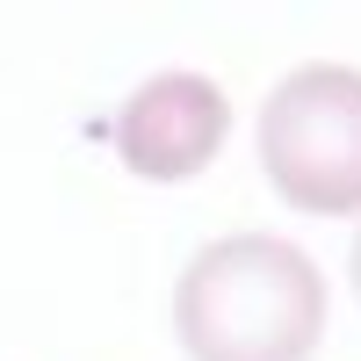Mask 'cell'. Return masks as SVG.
Wrapping results in <instances>:
<instances>
[{
  "label": "cell",
  "mask_w": 361,
  "mask_h": 361,
  "mask_svg": "<svg viewBox=\"0 0 361 361\" xmlns=\"http://www.w3.org/2000/svg\"><path fill=\"white\" fill-rule=\"evenodd\" d=\"M173 333L188 361H311L325 333V275L267 231H231L180 267Z\"/></svg>",
  "instance_id": "1"
},
{
  "label": "cell",
  "mask_w": 361,
  "mask_h": 361,
  "mask_svg": "<svg viewBox=\"0 0 361 361\" xmlns=\"http://www.w3.org/2000/svg\"><path fill=\"white\" fill-rule=\"evenodd\" d=\"M260 173L304 217L361 209V73L296 66L260 109Z\"/></svg>",
  "instance_id": "2"
},
{
  "label": "cell",
  "mask_w": 361,
  "mask_h": 361,
  "mask_svg": "<svg viewBox=\"0 0 361 361\" xmlns=\"http://www.w3.org/2000/svg\"><path fill=\"white\" fill-rule=\"evenodd\" d=\"M224 130H231L224 87H209L202 73H159L116 116V152L137 180H188L217 159Z\"/></svg>",
  "instance_id": "3"
},
{
  "label": "cell",
  "mask_w": 361,
  "mask_h": 361,
  "mask_svg": "<svg viewBox=\"0 0 361 361\" xmlns=\"http://www.w3.org/2000/svg\"><path fill=\"white\" fill-rule=\"evenodd\" d=\"M354 296H361V238H354Z\"/></svg>",
  "instance_id": "4"
}]
</instances>
